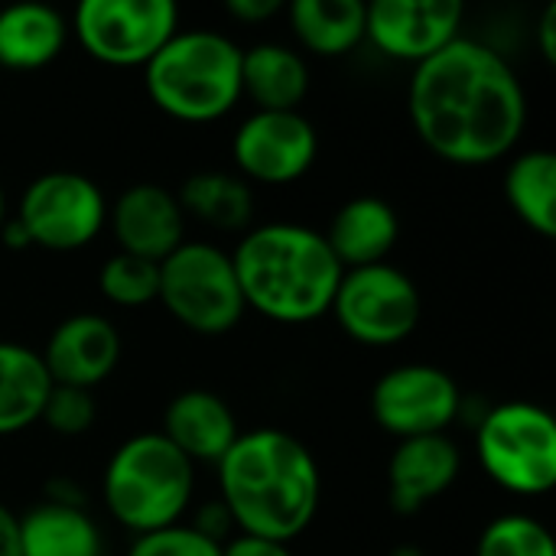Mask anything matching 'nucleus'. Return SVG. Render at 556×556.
<instances>
[{
    "label": "nucleus",
    "instance_id": "nucleus-32",
    "mask_svg": "<svg viewBox=\"0 0 556 556\" xmlns=\"http://www.w3.org/2000/svg\"><path fill=\"white\" fill-rule=\"evenodd\" d=\"M199 534H205L208 541H215V544H222V538L228 534V528H235L231 525V518H228V511H225V505L222 502H215V505H205L202 511H199V518H195V525H192Z\"/></svg>",
    "mask_w": 556,
    "mask_h": 556
},
{
    "label": "nucleus",
    "instance_id": "nucleus-31",
    "mask_svg": "<svg viewBox=\"0 0 556 556\" xmlns=\"http://www.w3.org/2000/svg\"><path fill=\"white\" fill-rule=\"evenodd\" d=\"M283 10L280 0H228V13L238 23H264Z\"/></svg>",
    "mask_w": 556,
    "mask_h": 556
},
{
    "label": "nucleus",
    "instance_id": "nucleus-23",
    "mask_svg": "<svg viewBox=\"0 0 556 556\" xmlns=\"http://www.w3.org/2000/svg\"><path fill=\"white\" fill-rule=\"evenodd\" d=\"M23 556H101V531L81 505L42 502L20 518Z\"/></svg>",
    "mask_w": 556,
    "mask_h": 556
},
{
    "label": "nucleus",
    "instance_id": "nucleus-3",
    "mask_svg": "<svg viewBox=\"0 0 556 556\" xmlns=\"http://www.w3.org/2000/svg\"><path fill=\"white\" fill-rule=\"evenodd\" d=\"M231 264L244 306L280 326L323 319L345 274L323 231L296 222H270L244 231Z\"/></svg>",
    "mask_w": 556,
    "mask_h": 556
},
{
    "label": "nucleus",
    "instance_id": "nucleus-9",
    "mask_svg": "<svg viewBox=\"0 0 556 556\" xmlns=\"http://www.w3.org/2000/svg\"><path fill=\"white\" fill-rule=\"evenodd\" d=\"M68 26L94 62L137 68L179 33V7L173 0H81Z\"/></svg>",
    "mask_w": 556,
    "mask_h": 556
},
{
    "label": "nucleus",
    "instance_id": "nucleus-34",
    "mask_svg": "<svg viewBox=\"0 0 556 556\" xmlns=\"http://www.w3.org/2000/svg\"><path fill=\"white\" fill-rule=\"evenodd\" d=\"M538 42H541V55L547 62H556V3H547L538 23Z\"/></svg>",
    "mask_w": 556,
    "mask_h": 556
},
{
    "label": "nucleus",
    "instance_id": "nucleus-20",
    "mask_svg": "<svg viewBox=\"0 0 556 556\" xmlns=\"http://www.w3.org/2000/svg\"><path fill=\"white\" fill-rule=\"evenodd\" d=\"M241 91L257 111H296L309 91L306 59L283 42H257L241 55Z\"/></svg>",
    "mask_w": 556,
    "mask_h": 556
},
{
    "label": "nucleus",
    "instance_id": "nucleus-12",
    "mask_svg": "<svg viewBox=\"0 0 556 556\" xmlns=\"http://www.w3.org/2000/svg\"><path fill=\"white\" fill-rule=\"evenodd\" d=\"M316 153L319 134L300 111H254L231 137V160L244 182H296L309 173Z\"/></svg>",
    "mask_w": 556,
    "mask_h": 556
},
{
    "label": "nucleus",
    "instance_id": "nucleus-28",
    "mask_svg": "<svg viewBox=\"0 0 556 556\" xmlns=\"http://www.w3.org/2000/svg\"><path fill=\"white\" fill-rule=\"evenodd\" d=\"M94 414H98V404H94L91 391L52 384V391H49V397L42 404V417L39 420L52 433H59V437H78V433L91 430Z\"/></svg>",
    "mask_w": 556,
    "mask_h": 556
},
{
    "label": "nucleus",
    "instance_id": "nucleus-30",
    "mask_svg": "<svg viewBox=\"0 0 556 556\" xmlns=\"http://www.w3.org/2000/svg\"><path fill=\"white\" fill-rule=\"evenodd\" d=\"M222 556H293L290 544L254 538V534H238L222 544Z\"/></svg>",
    "mask_w": 556,
    "mask_h": 556
},
{
    "label": "nucleus",
    "instance_id": "nucleus-10",
    "mask_svg": "<svg viewBox=\"0 0 556 556\" xmlns=\"http://www.w3.org/2000/svg\"><path fill=\"white\" fill-rule=\"evenodd\" d=\"M13 218L36 248L78 251L101 235L108 222V199L94 179L72 169H52L23 189Z\"/></svg>",
    "mask_w": 556,
    "mask_h": 556
},
{
    "label": "nucleus",
    "instance_id": "nucleus-5",
    "mask_svg": "<svg viewBox=\"0 0 556 556\" xmlns=\"http://www.w3.org/2000/svg\"><path fill=\"white\" fill-rule=\"evenodd\" d=\"M192 495L195 466L160 430L124 440L101 476L108 515L137 538L182 525Z\"/></svg>",
    "mask_w": 556,
    "mask_h": 556
},
{
    "label": "nucleus",
    "instance_id": "nucleus-36",
    "mask_svg": "<svg viewBox=\"0 0 556 556\" xmlns=\"http://www.w3.org/2000/svg\"><path fill=\"white\" fill-rule=\"evenodd\" d=\"M391 556H427L417 544H401V547H394L391 551Z\"/></svg>",
    "mask_w": 556,
    "mask_h": 556
},
{
    "label": "nucleus",
    "instance_id": "nucleus-17",
    "mask_svg": "<svg viewBox=\"0 0 556 556\" xmlns=\"http://www.w3.org/2000/svg\"><path fill=\"white\" fill-rule=\"evenodd\" d=\"M192 466L195 463H212L218 466V459L231 450V443L241 437L238 420L231 414V407L202 388L192 391H179L166 410H163V430H160Z\"/></svg>",
    "mask_w": 556,
    "mask_h": 556
},
{
    "label": "nucleus",
    "instance_id": "nucleus-14",
    "mask_svg": "<svg viewBox=\"0 0 556 556\" xmlns=\"http://www.w3.org/2000/svg\"><path fill=\"white\" fill-rule=\"evenodd\" d=\"M39 358L52 384L91 391L114 375L121 362V332L98 313H75L52 329Z\"/></svg>",
    "mask_w": 556,
    "mask_h": 556
},
{
    "label": "nucleus",
    "instance_id": "nucleus-18",
    "mask_svg": "<svg viewBox=\"0 0 556 556\" xmlns=\"http://www.w3.org/2000/svg\"><path fill=\"white\" fill-rule=\"evenodd\" d=\"M342 270L384 264V257L394 251L401 238V218L391 202L378 195H358L349 199L329 222V231L323 235Z\"/></svg>",
    "mask_w": 556,
    "mask_h": 556
},
{
    "label": "nucleus",
    "instance_id": "nucleus-24",
    "mask_svg": "<svg viewBox=\"0 0 556 556\" xmlns=\"http://www.w3.org/2000/svg\"><path fill=\"white\" fill-rule=\"evenodd\" d=\"M176 199L182 215H192L215 231H244L254 215V192L238 173H195L182 182Z\"/></svg>",
    "mask_w": 556,
    "mask_h": 556
},
{
    "label": "nucleus",
    "instance_id": "nucleus-29",
    "mask_svg": "<svg viewBox=\"0 0 556 556\" xmlns=\"http://www.w3.org/2000/svg\"><path fill=\"white\" fill-rule=\"evenodd\" d=\"M127 556H222V544L208 541L192 525H173L153 534H140Z\"/></svg>",
    "mask_w": 556,
    "mask_h": 556
},
{
    "label": "nucleus",
    "instance_id": "nucleus-16",
    "mask_svg": "<svg viewBox=\"0 0 556 556\" xmlns=\"http://www.w3.org/2000/svg\"><path fill=\"white\" fill-rule=\"evenodd\" d=\"M463 472V453L446 433L401 440L388 463V502L397 515H417L446 495Z\"/></svg>",
    "mask_w": 556,
    "mask_h": 556
},
{
    "label": "nucleus",
    "instance_id": "nucleus-21",
    "mask_svg": "<svg viewBox=\"0 0 556 556\" xmlns=\"http://www.w3.org/2000/svg\"><path fill=\"white\" fill-rule=\"evenodd\" d=\"M52 378L36 349L0 342V437L23 433L39 424Z\"/></svg>",
    "mask_w": 556,
    "mask_h": 556
},
{
    "label": "nucleus",
    "instance_id": "nucleus-26",
    "mask_svg": "<svg viewBox=\"0 0 556 556\" xmlns=\"http://www.w3.org/2000/svg\"><path fill=\"white\" fill-rule=\"evenodd\" d=\"M98 290L114 306H124V309L147 306L156 300V290H160V264L117 251L101 264Z\"/></svg>",
    "mask_w": 556,
    "mask_h": 556
},
{
    "label": "nucleus",
    "instance_id": "nucleus-37",
    "mask_svg": "<svg viewBox=\"0 0 556 556\" xmlns=\"http://www.w3.org/2000/svg\"><path fill=\"white\" fill-rule=\"evenodd\" d=\"M3 222H7V192L0 186V228H3Z\"/></svg>",
    "mask_w": 556,
    "mask_h": 556
},
{
    "label": "nucleus",
    "instance_id": "nucleus-7",
    "mask_svg": "<svg viewBox=\"0 0 556 556\" xmlns=\"http://www.w3.org/2000/svg\"><path fill=\"white\" fill-rule=\"evenodd\" d=\"M479 463L495 485L515 495H547L556 482V424L551 410L508 401L476 427Z\"/></svg>",
    "mask_w": 556,
    "mask_h": 556
},
{
    "label": "nucleus",
    "instance_id": "nucleus-27",
    "mask_svg": "<svg viewBox=\"0 0 556 556\" xmlns=\"http://www.w3.org/2000/svg\"><path fill=\"white\" fill-rule=\"evenodd\" d=\"M476 556H556V544L538 518L498 515L479 534Z\"/></svg>",
    "mask_w": 556,
    "mask_h": 556
},
{
    "label": "nucleus",
    "instance_id": "nucleus-15",
    "mask_svg": "<svg viewBox=\"0 0 556 556\" xmlns=\"http://www.w3.org/2000/svg\"><path fill=\"white\" fill-rule=\"evenodd\" d=\"M111 228L124 254L143 261H166L186 241V215L176 192L156 182L124 189L111 208Z\"/></svg>",
    "mask_w": 556,
    "mask_h": 556
},
{
    "label": "nucleus",
    "instance_id": "nucleus-22",
    "mask_svg": "<svg viewBox=\"0 0 556 556\" xmlns=\"http://www.w3.org/2000/svg\"><path fill=\"white\" fill-rule=\"evenodd\" d=\"M365 13L362 0H293L287 7L296 42L323 59H339L365 39Z\"/></svg>",
    "mask_w": 556,
    "mask_h": 556
},
{
    "label": "nucleus",
    "instance_id": "nucleus-6",
    "mask_svg": "<svg viewBox=\"0 0 556 556\" xmlns=\"http://www.w3.org/2000/svg\"><path fill=\"white\" fill-rule=\"evenodd\" d=\"M156 300L179 326L199 336H225L248 313L231 254L208 241H182L160 261Z\"/></svg>",
    "mask_w": 556,
    "mask_h": 556
},
{
    "label": "nucleus",
    "instance_id": "nucleus-8",
    "mask_svg": "<svg viewBox=\"0 0 556 556\" xmlns=\"http://www.w3.org/2000/svg\"><path fill=\"white\" fill-rule=\"evenodd\" d=\"M329 313L339 329L368 349H391L420 326L424 300L417 283L394 264H371L345 270Z\"/></svg>",
    "mask_w": 556,
    "mask_h": 556
},
{
    "label": "nucleus",
    "instance_id": "nucleus-1",
    "mask_svg": "<svg viewBox=\"0 0 556 556\" xmlns=\"http://www.w3.org/2000/svg\"><path fill=\"white\" fill-rule=\"evenodd\" d=\"M407 104L427 150L456 166L498 163L528 124L518 72L498 49L469 36L414 65Z\"/></svg>",
    "mask_w": 556,
    "mask_h": 556
},
{
    "label": "nucleus",
    "instance_id": "nucleus-33",
    "mask_svg": "<svg viewBox=\"0 0 556 556\" xmlns=\"http://www.w3.org/2000/svg\"><path fill=\"white\" fill-rule=\"evenodd\" d=\"M0 556H23L20 547V518L0 505Z\"/></svg>",
    "mask_w": 556,
    "mask_h": 556
},
{
    "label": "nucleus",
    "instance_id": "nucleus-35",
    "mask_svg": "<svg viewBox=\"0 0 556 556\" xmlns=\"http://www.w3.org/2000/svg\"><path fill=\"white\" fill-rule=\"evenodd\" d=\"M0 241H3L7 248H13V251L33 248V244H29V235L23 231V225H20L16 218H7V222H3V228H0Z\"/></svg>",
    "mask_w": 556,
    "mask_h": 556
},
{
    "label": "nucleus",
    "instance_id": "nucleus-19",
    "mask_svg": "<svg viewBox=\"0 0 556 556\" xmlns=\"http://www.w3.org/2000/svg\"><path fill=\"white\" fill-rule=\"evenodd\" d=\"M72 36L68 20L49 3H10L0 10V65L33 72L55 62Z\"/></svg>",
    "mask_w": 556,
    "mask_h": 556
},
{
    "label": "nucleus",
    "instance_id": "nucleus-25",
    "mask_svg": "<svg viewBox=\"0 0 556 556\" xmlns=\"http://www.w3.org/2000/svg\"><path fill=\"white\" fill-rule=\"evenodd\" d=\"M505 195L511 212L541 238L556 235V156L551 150H525L508 163Z\"/></svg>",
    "mask_w": 556,
    "mask_h": 556
},
{
    "label": "nucleus",
    "instance_id": "nucleus-4",
    "mask_svg": "<svg viewBox=\"0 0 556 556\" xmlns=\"http://www.w3.org/2000/svg\"><path fill=\"white\" fill-rule=\"evenodd\" d=\"M244 49L215 29H179L147 65L150 101L173 121L212 124L235 111L241 91Z\"/></svg>",
    "mask_w": 556,
    "mask_h": 556
},
{
    "label": "nucleus",
    "instance_id": "nucleus-11",
    "mask_svg": "<svg viewBox=\"0 0 556 556\" xmlns=\"http://www.w3.org/2000/svg\"><path fill=\"white\" fill-rule=\"evenodd\" d=\"M463 414V391L456 378L437 365H401L384 371L371 391L375 424L397 437H433L446 433Z\"/></svg>",
    "mask_w": 556,
    "mask_h": 556
},
{
    "label": "nucleus",
    "instance_id": "nucleus-13",
    "mask_svg": "<svg viewBox=\"0 0 556 556\" xmlns=\"http://www.w3.org/2000/svg\"><path fill=\"white\" fill-rule=\"evenodd\" d=\"M459 0H378L365 13V39L394 62L420 65L463 29Z\"/></svg>",
    "mask_w": 556,
    "mask_h": 556
},
{
    "label": "nucleus",
    "instance_id": "nucleus-2",
    "mask_svg": "<svg viewBox=\"0 0 556 556\" xmlns=\"http://www.w3.org/2000/svg\"><path fill=\"white\" fill-rule=\"evenodd\" d=\"M215 469L222 505L241 534L290 544L319 511L323 476L316 456L287 430L241 433Z\"/></svg>",
    "mask_w": 556,
    "mask_h": 556
}]
</instances>
